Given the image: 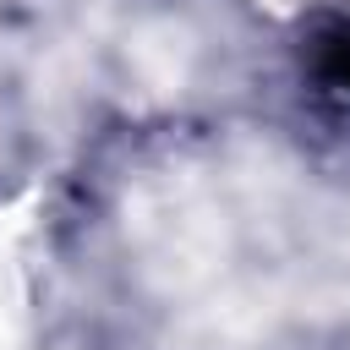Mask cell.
Instances as JSON below:
<instances>
[{
    "label": "cell",
    "instance_id": "1",
    "mask_svg": "<svg viewBox=\"0 0 350 350\" xmlns=\"http://www.w3.org/2000/svg\"><path fill=\"white\" fill-rule=\"evenodd\" d=\"M312 77L323 82V93L350 98V22H323L312 38Z\"/></svg>",
    "mask_w": 350,
    "mask_h": 350
}]
</instances>
